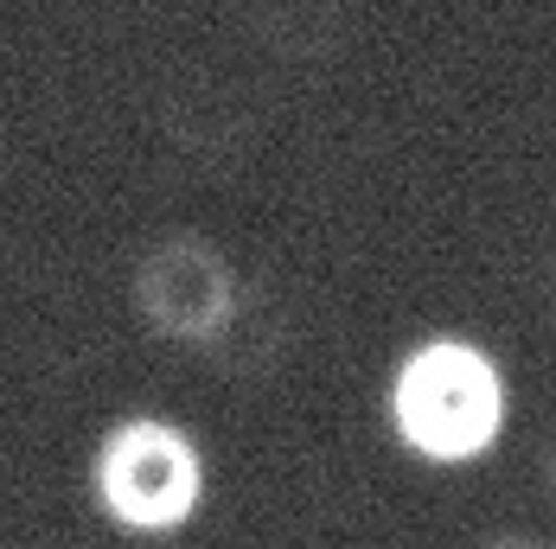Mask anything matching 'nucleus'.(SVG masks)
<instances>
[{"mask_svg": "<svg viewBox=\"0 0 556 549\" xmlns=\"http://www.w3.org/2000/svg\"><path fill=\"white\" fill-rule=\"evenodd\" d=\"M128 301L154 339L186 352H224L250 307V288L205 230H161L128 269Z\"/></svg>", "mask_w": 556, "mask_h": 549, "instance_id": "3", "label": "nucleus"}, {"mask_svg": "<svg viewBox=\"0 0 556 549\" xmlns=\"http://www.w3.org/2000/svg\"><path fill=\"white\" fill-rule=\"evenodd\" d=\"M538 486H544V498L556 505V429L544 435V447H538Z\"/></svg>", "mask_w": 556, "mask_h": 549, "instance_id": "4", "label": "nucleus"}, {"mask_svg": "<svg viewBox=\"0 0 556 549\" xmlns=\"http://www.w3.org/2000/svg\"><path fill=\"white\" fill-rule=\"evenodd\" d=\"M90 498L122 537H179L212 498V460L199 435L173 416H115L90 447Z\"/></svg>", "mask_w": 556, "mask_h": 549, "instance_id": "2", "label": "nucleus"}, {"mask_svg": "<svg viewBox=\"0 0 556 549\" xmlns=\"http://www.w3.org/2000/svg\"><path fill=\"white\" fill-rule=\"evenodd\" d=\"M480 549H551V544H538V537H525V531H505V537H486Z\"/></svg>", "mask_w": 556, "mask_h": 549, "instance_id": "5", "label": "nucleus"}, {"mask_svg": "<svg viewBox=\"0 0 556 549\" xmlns=\"http://www.w3.org/2000/svg\"><path fill=\"white\" fill-rule=\"evenodd\" d=\"M384 429L422 467H480L511 429V378L500 352L473 332H422L396 352L384 378Z\"/></svg>", "mask_w": 556, "mask_h": 549, "instance_id": "1", "label": "nucleus"}]
</instances>
